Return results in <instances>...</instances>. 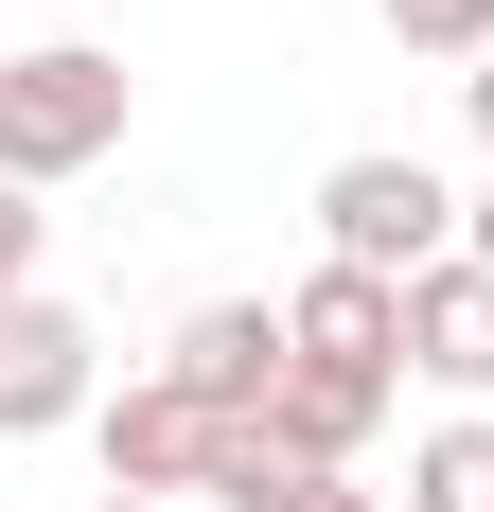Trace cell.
<instances>
[{
    "label": "cell",
    "mask_w": 494,
    "mask_h": 512,
    "mask_svg": "<svg viewBox=\"0 0 494 512\" xmlns=\"http://www.w3.org/2000/svg\"><path fill=\"white\" fill-rule=\"evenodd\" d=\"M89 512H177V495H89Z\"/></svg>",
    "instance_id": "cell-15"
},
{
    "label": "cell",
    "mask_w": 494,
    "mask_h": 512,
    "mask_svg": "<svg viewBox=\"0 0 494 512\" xmlns=\"http://www.w3.org/2000/svg\"><path fill=\"white\" fill-rule=\"evenodd\" d=\"M406 512H494V407H459V424L406 442Z\"/></svg>",
    "instance_id": "cell-9"
},
{
    "label": "cell",
    "mask_w": 494,
    "mask_h": 512,
    "mask_svg": "<svg viewBox=\"0 0 494 512\" xmlns=\"http://www.w3.org/2000/svg\"><path fill=\"white\" fill-rule=\"evenodd\" d=\"M371 18H389L406 53H442V71H477V53H494V0H371Z\"/></svg>",
    "instance_id": "cell-10"
},
{
    "label": "cell",
    "mask_w": 494,
    "mask_h": 512,
    "mask_svg": "<svg viewBox=\"0 0 494 512\" xmlns=\"http://www.w3.org/2000/svg\"><path fill=\"white\" fill-rule=\"evenodd\" d=\"M124 106H142V71H124L106 36H36V53H0V177H18V195H53V177L124 159Z\"/></svg>",
    "instance_id": "cell-1"
},
{
    "label": "cell",
    "mask_w": 494,
    "mask_h": 512,
    "mask_svg": "<svg viewBox=\"0 0 494 512\" xmlns=\"http://www.w3.org/2000/svg\"><path fill=\"white\" fill-rule=\"evenodd\" d=\"M265 512H371V495H353V477H318V460H300V477H283V495H265Z\"/></svg>",
    "instance_id": "cell-12"
},
{
    "label": "cell",
    "mask_w": 494,
    "mask_h": 512,
    "mask_svg": "<svg viewBox=\"0 0 494 512\" xmlns=\"http://www.w3.org/2000/svg\"><path fill=\"white\" fill-rule=\"evenodd\" d=\"M371 512H406V495H371Z\"/></svg>",
    "instance_id": "cell-16"
},
{
    "label": "cell",
    "mask_w": 494,
    "mask_h": 512,
    "mask_svg": "<svg viewBox=\"0 0 494 512\" xmlns=\"http://www.w3.org/2000/svg\"><path fill=\"white\" fill-rule=\"evenodd\" d=\"M89 460H106V495H177V512H195L212 460H230V424H212L177 371H124V389L89 407Z\"/></svg>",
    "instance_id": "cell-3"
},
{
    "label": "cell",
    "mask_w": 494,
    "mask_h": 512,
    "mask_svg": "<svg viewBox=\"0 0 494 512\" xmlns=\"http://www.w3.org/2000/svg\"><path fill=\"white\" fill-rule=\"evenodd\" d=\"M459 106H477V159H494V53H477V71H459Z\"/></svg>",
    "instance_id": "cell-13"
},
{
    "label": "cell",
    "mask_w": 494,
    "mask_h": 512,
    "mask_svg": "<svg viewBox=\"0 0 494 512\" xmlns=\"http://www.w3.org/2000/svg\"><path fill=\"white\" fill-rule=\"evenodd\" d=\"M36 248H53V212H36V195H18V177H0V318L36 301Z\"/></svg>",
    "instance_id": "cell-11"
},
{
    "label": "cell",
    "mask_w": 494,
    "mask_h": 512,
    "mask_svg": "<svg viewBox=\"0 0 494 512\" xmlns=\"http://www.w3.org/2000/svg\"><path fill=\"white\" fill-rule=\"evenodd\" d=\"M389 424V389L371 371H283V407H265V442L283 460H318V477H353V442Z\"/></svg>",
    "instance_id": "cell-8"
},
{
    "label": "cell",
    "mask_w": 494,
    "mask_h": 512,
    "mask_svg": "<svg viewBox=\"0 0 494 512\" xmlns=\"http://www.w3.org/2000/svg\"><path fill=\"white\" fill-rule=\"evenodd\" d=\"M318 265H353V283H424V265H459V195L424 177V159H336L318 177Z\"/></svg>",
    "instance_id": "cell-2"
},
{
    "label": "cell",
    "mask_w": 494,
    "mask_h": 512,
    "mask_svg": "<svg viewBox=\"0 0 494 512\" xmlns=\"http://www.w3.org/2000/svg\"><path fill=\"white\" fill-rule=\"evenodd\" d=\"M406 371H424V389H459V407H494V265H477V248L406 283Z\"/></svg>",
    "instance_id": "cell-6"
},
{
    "label": "cell",
    "mask_w": 494,
    "mask_h": 512,
    "mask_svg": "<svg viewBox=\"0 0 494 512\" xmlns=\"http://www.w3.org/2000/svg\"><path fill=\"white\" fill-rule=\"evenodd\" d=\"M89 407H106V336L36 283V301L0 318V442H53V424H89Z\"/></svg>",
    "instance_id": "cell-4"
},
{
    "label": "cell",
    "mask_w": 494,
    "mask_h": 512,
    "mask_svg": "<svg viewBox=\"0 0 494 512\" xmlns=\"http://www.w3.org/2000/svg\"><path fill=\"white\" fill-rule=\"evenodd\" d=\"M459 248H477V265H494V195H477V212H459Z\"/></svg>",
    "instance_id": "cell-14"
},
{
    "label": "cell",
    "mask_w": 494,
    "mask_h": 512,
    "mask_svg": "<svg viewBox=\"0 0 494 512\" xmlns=\"http://www.w3.org/2000/svg\"><path fill=\"white\" fill-rule=\"evenodd\" d=\"M283 336H300V371H371V389H406V283L318 265V283L283 301Z\"/></svg>",
    "instance_id": "cell-7"
},
{
    "label": "cell",
    "mask_w": 494,
    "mask_h": 512,
    "mask_svg": "<svg viewBox=\"0 0 494 512\" xmlns=\"http://www.w3.org/2000/svg\"><path fill=\"white\" fill-rule=\"evenodd\" d=\"M159 371H177L212 424H265V407H283V371H300V336H283V301H195L177 336H159Z\"/></svg>",
    "instance_id": "cell-5"
}]
</instances>
